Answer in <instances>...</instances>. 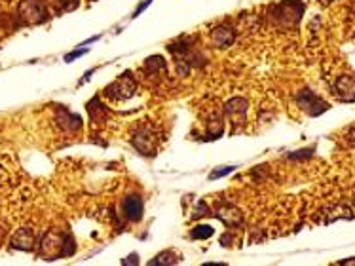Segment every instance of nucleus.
I'll use <instances>...</instances> for the list:
<instances>
[{
    "instance_id": "obj_1",
    "label": "nucleus",
    "mask_w": 355,
    "mask_h": 266,
    "mask_svg": "<svg viewBox=\"0 0 355 266\" xmlns=\"http://www.w3.org/2000/svg\"><path fill=\"white\" fill-rule=\"evenodd\" d=\"M123 213H125V217L129 219V221H141L143 219V211H145V206H143V200L139 198V196H127L125 200H123Z\"/></svg>"
},
{
    "instance_id": "obj_2",
    "label": "nucleus",
    "mask_w": 355,
    "mask_h": 266,
    "mask_svg": "<svg viewBox=\"0 0 355 266\" xmlns=\"http://www.w3.org/2000/svg\"><path fill=\"white\" fill-rule=\"evenodd\" d=\"M234 38H236V33H234L230 27H219V29H215V31L211 33V40H213L219 48L230 46L234 42Z\"/></svg>"
},
{
    "instance_id": "obj_3",
    "label": "nucleus",
    "mask_w": 355,
    "mask_h": 266,
    "mask_svg": "<svg viewBox=\"0 0 355 266\" xmlns=\"http://www.w3.org/2000/svg\"><path fill=\"white\" fill-rule=\"evenodd\" d=\"M213 232H215V230L211 228V226L201 224V226H196V228L192 230V238H194V240H207V238L213 236Z\"/></svg>"
},
{
    "instance_id": "obj_4",
    "label": "nucleus",
    "mask_w": 355,
    "mask_h": 266,
    "mask_svg": "<svg viewBox=\"0 0 355 266\" xmlns=\"http://www.w3.org/2000/svg\"><path fill=\"white\" fill-rule=\"evenodd\" d=\"M234 170H236L234 166H228V168H222V170H219V171H213V173H209V179H211V181H215V179H219V177H224V175L232 173Z\"/></svg>"
},
{
    "instance_id": "obj_5",
    "label": "nucleus",
    "mask_w": 355,
    "mask_h": 266,
    "mask_svg": "<svg viewBox=\"0 0 355 266\" xmlns=\"http://www.w3.org/2000/svg\"><path fill=\"white\" fill-rule=\"evenodd\" d=\"M86 51H87V49H74V51H71V53H67V55H65V61H67V63H71V61L76 59V57L84 55Z\"/></svg>"
},
{
    "instance_id": "obj_6",
    "label": "nucleus",
    "mask_w": 355,
    "mask_h": 266,
    "mask_svg": "<svg viewBox=\"0 0 355 266\" xmlns=\"http://www.w3.org/2000/svg\"><path fill=\"white\" fill-rule=\"evenodd\" d=\"M150 2H152V0H145V2H143V4H141V6H139V8H137V10H135L133 17H137V15H139V13L143 12V10H145V8H147L148 4H150Z\"/></svg>"
},
{
    "instance_id": "obj_7",
    "label": "nucleus",
    "mask_w": 355,
    "mask_h": 266,
    "mask_svg": "<svg viewBox=\"0 0 355 266\" xmlns=\"http://www.w3.org/2000/svg\"><path fill=\"white\" fill-rule=\"evenodd\" d=\"M135 263H139V257H137V255H131L127 261H123V265H135Z\"/></svg>"
}]
</instances>
